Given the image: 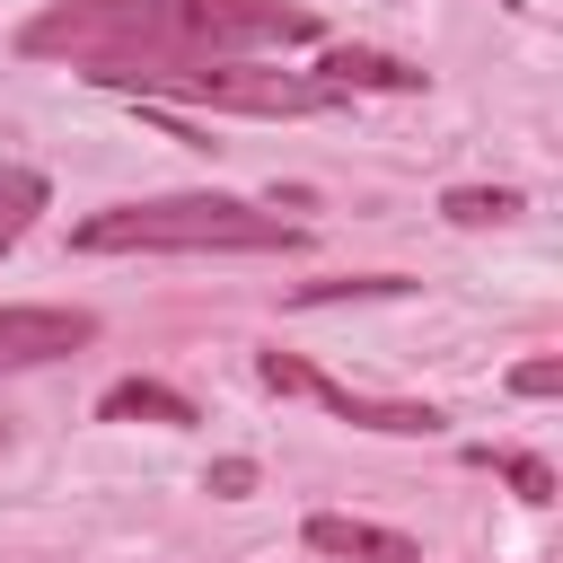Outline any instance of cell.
<instances>
[{"mask_svg":"<svg viewBox=\"0 0 563 563\" xmlns=\"http://www.w3.org/2000/svg\"><path fill=\"white\" fill-rule=\"evenodd\" d=\"M501 475L519 484V501H554V466L545 457H501Z\"/></svg>","mask_w":563,"mask_h":563,"instance_id":"obj_11","label":"cell"},{"mask_svg":"<svg viewBox=\"0 0 563 563\" xmlns=\"http://www.w3.org/2000/svg\"><path fill=\"white\" fill-rule=\"evenodd\" d=\"M317 44V18L299 0H62L18 26V53L35 62H79L88 79H132V70H194V62H246Z\"/></svg>","mask_w":563,"mask_h":563,"instance_id":"obj_1","label":"cell"},{"mask_svg":"<svg viewBox=\"0 0 563 563\" xmlns=\"http://www.w3.org/2000/svg\"><path fill=\"white\" fill-rule=\"evenodd\" d=\"M35 211H44V176L35 167H0V255L35 229Z\"/></svg>","mask_w":563,"mask_h":563,"instance_id":"obj_8","label":"cell"},{"mask_svg":"<svg viewBox=\"0 0 563 563\" xmlns=\"http://www.w3.org/2000/svg\"><path fill=\"white\" fill-rule=\"evenodd\" d=\"M70 246L79 255H246V246H299V229L238 194H158V202H114L79 220Z\"/></svg>","mask_w":563,"mask_h":563,"instance_id":"obj_2","label":"cell"},{"mask_svg":"<svg viewBox=\"0 0 563 563\" xmlns=\"http://www.w3.org/2000/svg\"><path fill=\"white\" fill-rule=\"evenodd\" d=\"M317 88H325V97H343V88H396V97H413V88H422V70H413V62H396V53H369V44H325Z\"/></svg>","mask_w":563,"mask_h":563,"instance_id":"obj_6","label":"cell"},{"mask_svg":"<svg viewBox=\"0 0 563 563\" xmlns=\"http://www.w3.org/2000/svg\"><path fill=\"white\" fill-rule=\"evenodd\" d=\"M510 9H519V0H510Z\"/></svg>","mask_w":563,"mask_h":563,"instance_id":"obj_14","label":"cell"},{"mask_svg":"<svg viewBox=\"0 0 563 563\" xmlns=\"http://www.w3.org/2000/svg\"><path fill=\"white\" fill-rule=\"evenodd\" d=\"M396 290H413L405 273H352V282H299L290 290V308H334V299H396Z\"/></svg>","mask_w":563,"mask_h":563,"instance_id":"obj_10","label":"cell"},{"mask_svg":"<svg viewBox=\"0 0 563 563\" xmlns=\"http://www.w3.org/2000/svg\"><path fill=\"white\" fill-rule=\"evenodd\" d=\"M97 413H106V422H194V405H185L176 387H158V378H123V387H106Z\"/></svg>","mask_w":563,"mask_h":563,"instance_id":"obj_7","label":"cell"},{"mask_svg":"<svg viewBox=\"0 0 563 563\" xmlns=\"http://www.w3.org/2000/svg\"><path fill=\"white\" fill-rule=\"evenodd\" d=\"M440 211H449L457 229H493V220H510V211H519V194H510V185H449V194H440Z\"/></svg>","mask_w":563,"mask_h":563,"instance_id":"obj_9","label":"cell"},{"mask_svg":"<svg viewBox=\"0 0 563 563\" xmlns=\"http://www.w3.org/2000/svg\"><path fill=\"white\" fill-rule=\"evenodd\" d=\"M510 387H519V396H554V387H563V361H519Z\"/></svg>","mask_w":563,"mask_h":563,"instance_id":"obj_13","label":"cell"},{"mask_svg":"<svg viewBox=\"0 0 563 563\" xmlns=\"http://www.w3.org/2000/svg\"><path fill=\"white\" fill-rule=\"evenodd\" d=\"M97 334L88 308H0V369H35V361H62Z\"/></svg>","mask_w":563,"mask_h":563,"instance_id":"obj_4","label":"cell"},{"mask_svg":"<svg viewBox=\"0 0 563 563\" xmlns=\"http://www.w3.org/2000/svg\"><path fill=\"white\" fill-rule=\"evenodd\" d=\"M299 537H308V554H334V563H422V545H413V537L369 528V519H343V510H317Z\"/></svg>","mask_w":563,"mask_h":563,"instance_id":"obj_5","label":"cell"},{"mask_svg":"<svg viewBox=\"0 0 563 563\" xmlns=\"http://www.w3.org/2000/svg\"><path fill=\"white\" fill-rule=\"evenodd\" d=\"M202 493H220V501H238V493H255V457H220V466L202 475Z\"/></svg>","mask_w":563,"mask_h":563,"instance_id":"obj_12","label":"cell"},{"mask_svg":"<svg viewBox=\"0 0 563 563\" xmlns=\"http://www.w3.org/2000/svg\"><path fill=\"white\" fill-rule=\"evenodd\" d=\"M255 378H264V387H282V396H308V405H325V413H343V422H361V431H387V440H431V431H440V413H431V405H405V396H352V387L317 378V369H308V361H290V352H264V361H255Z\"/></svg>","mask_w":563,"mask_h":563,"instance_id":"obj_3","label":"cell"}]
</instances>
